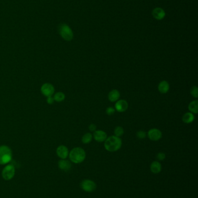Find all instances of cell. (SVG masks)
<instances>
[{
  "mask_svg": "<svg viewBox=\"0 0 198 198\" xmlns=\"http://www.w3.org/2000/svg\"><path fill=\"white\" fill-rule=\"evenodd\" d=\"M97 129V126L94 124H91L89 126V130L91 132H94Z\"/></svg>",
  "mask_w": 198,
  "mask_h": 198,
  "instance_id": "484cf974",
  "label": "cell"
},
{
  "mask_svg": "<svg viewBox=\"0 0 198 198\" xmlns=\"http://www.w3.org/2000/svg\"><path fill=\"white\" fill-rule=\"evenodd\" d=\"M59 33L60 36L67 41L73 39V33L70 27L66 24H61L59 26Z\"/></svg>",
  "mask_w": 198,
  "mask_h": 198,
  "instance_id": "277c9868",
  "label": "cell"
},
{
  "mask_svg": "<svg viewBox=\"0 0 198 198\" xmlns=\"http://www.w3.org/2000/svg\"><path fill=\"white\" fill-rule=\"evenodd\" d=\"M114 133L116 136L120 137L124 134V129L121 126H117L114 130Z\"/></svg>",
  "mask_w": 198,
  "mask_h": 198,
  "instance_id": "44dd1931",
  "label": "cell"
},
{
  "mask_svg": "<svg viewBox=\"0 0 198 198\" xmlns=\"http://www.w3.org/2000/svg\"><path fill=\"white\" fill-rule=\"evenodd\" d=\"M128 107V104L125 100H119L116 102L114 106V109L119 112L125 111Z\"/></svg>",
  "mask_w": 198,
  "mask_h": 198,
  "instance_id": "30bf717a",
  "label": "cell"
},
{
  "mask_svg": "<svg viewBox=\"0 0 198 198\" xmlns=\"http://www.w3.org/2000/svg\"><path fill=\"white\" fill-rule=\"evenodd\" d=\"M120 97V92L116 89H113L108 94V99L111 102H115L119 100Z\"/></svg>",
  "mask_w": 198,
  "mask_h": 198,
  "instance_id": "2e32d148",
  "label": "cell"
},
{
  "mask_svg": "<svg viewBox=\"0 0 198 198\" xmlns=\"http://www.w3.org/2000/svg\"><path fill=\"white\" fill-rule=\"evenodd\" d=\"M137 136L139 139H144L146 137V133L144 131L140 130L137 133Z\"/></svg>",
  "mask_w": 198,
  "mask_h": 198,
  "instance_id": "cb8c5ba5",
  "label": "cell"
},
{
  "mask_svg": "<svg viewBox=\"0 0 198 198\" xmlns=\"http://www.w3.org/2000/svg\"><path fill=\"white\" fill-rule=\"evenodd\" d=\"M156 158L160 161L163 160L166 158L165 153H163V152H159V153H158V155H157Z\"/></svg>",
  "mask_w": 198,
  "mask_h": 198,
  "instance_id": "d4e9b609",
  "label": "cell"
},
{
  "mask_svg": "<svg viewBox=\"0 0 198 198\" xmlns=\"http://www.w3.org/2000/svg\"><path fill=\"white\" fill-rule=\"evenodd\" d=\"M122 145L121 139L116 136H111L106 139L104 147L109 152H116L118 151Z\"/></svg>",
  "mask_w": 198,
  "mask_h": 198,
  "instance_id": "6da1fadb",
  "label": "cell"
},
{
  "mask_svg": "<svg viewBox=\"0 0 198 198\" xmlns=\"http://www.w3.org/2000/svg\"><path fill=\"white\" fill-rule=\"evenodd\" d=\"M153 17L158 20H162L165 16L166 13L165 11L160 8H156L153 9L152 12Z\"/></svg>",
  "mask_w": 198,
  "mask_h": 198,
  "instance_id": "7c38bea8",
  "label": "cell"
},
{
  "mask_svg": "<svg viewBox=\"0 0 198 198\" xmlns=\"http://www.w3.org/2000/svg\"><path fill=\"white\" fill-rule=\"evenodd\" d=\"M69 156L71 162L76 164H79L82 163L85 160L86 153L83 148L76 147L71 150Z\"/></svg>",
  "mask_w": 198,
  "mask_h": 198,
  "instance_id": "7a4b0ae2",
  "label": "cell"
},
{
  "mask_svg": "<svg viewBox=\"0 0 198 198\" xmlns=\"http://www.w3.org/2000/svg\"><path fill=\"white\" fill-rule=\"evenodd\" d=\"M80 186L81 189L87 192H92L97 188L96 183L91 180H84L81 184Z\"/></svg>",
  "mask_w": 198,
  "mask_h": 198,
  "instance_id": "8992f818",
  "label": "cell"
},
{
  "mask_svg": "<svg viewBox=\"0 0 198 198\" xmlns=\"http://www.w3.org/2000/svg\"><path fill=\"white\" fill-rule=\"evenodd\" d=\"M106 112L108 115H112L115 112V109L113 107H109L107 108V109L106 110Z\"/></svg>",
  "mask_w": 198,
  "mask_h": 198,
  "instance_id": "603a6c76",
  "label": "cell"
},
{
  "mask_svg": "<svg viewBox=\"0 0 198 198\" xmlns=\"http://www.w3.org/2000/svg\"><path fill=\"white\" fill-rule=\"evenodd\" d=\"M15 174V168L13 165H7L2 171V177L6 181L12 180Z\"/></svg>",
  "mask_w": 198,
  "mask_h": 198,
  "instance_id": "5b68a950",
  "label": "cell"
},
{
  "mask_svg": "<svg viewBox=\"0 0 198 198\" xmlns=\"http://www.w3.org/2000/svg\"><path fill=\"white\" fill-rule=\"evenodd\" d=\"M169 89H170L169 84L166 81H163L159 83L158 85V90L161 93L165 94L169 92Z\"/></svg>",
  "mask_w": 198,
  "mask_h": 198,
  "instance_id": "5bb4252c",
  "label": "cell"
},
{
  "mask_svg": "<svg viewBox=\"0 0 198 198\" xmlns=\"http://www.w3.org/2000/svg\"><path fill=\"white\" fill-rule=\"evenodd\" d=\"M58 167L60 169L63 171H69L72 167L71 163L66 159H61L58 162Z\"/></svg>",
  "mask_w": 198,
  "mask_h": 198,
  "instance_id": "4fadbf2b",
  "label": "cell"
},
{
  "mask_svg": "<svg viewBox=\"0 0 198 198\" xmlns=\"http://www.w3.org/2000/svg\"><path fill=\"white\" fill-rule=\"evenodd\" d=\"M148 136L149 139L152 141H158L162 138V133L158 129H152L149 130Z\"/></svg>",
  "mask_w": 198,
  "mask_h": 198,
  "instance_id": "ba28073f",
  "label": "cell"
},
{
  "mask_svg": "<svg viewBox=\"0 0 198 198\" xmlns=\"http://www.w3.org/2000/svg\"><path fill=\"white\" fill-rule=\"evenodd\" d=\"M151 171L154 174H158L162 171V165L158 161H153L150 166Z\"/></svg>",
  "mask_w": 198,
  "mask_h": 198,
  "instance_id": "9a60e30c",
  "label": "cell"
},
{
  "mask_svg": "<svg viewBox=\"0 0 198 198\" xmlns=\"http://www.w3.org/2000/svg\"><path fill=\"white\" fill-rule=\"evenodd\" d=\"M12 158V153L11 148L7 145L0 146V165L8 163Z\"/></svg>",
  "mask_w": 198,
  "mask_h": 198,
  "instance_id": "3957f363",
  "label": "cell"
},
{
  "mask_svg": "<svg viewBox=\"0 0 198 198\" xmlns=\"http://www.w3.org/2000/svg\"><path fill=\"white\" fill-rule=\"evenodd\" d=\"M56 154L61 159H66L69 156V150L65 145H60L56 149Z\"/></svg>",
  "mask_w": 198,
  "mask_h": 198,
  "instance_id": "9c48e42d",
  "label": "cell"
},
{
  "mask_svg": "<svg viewBox=\"0 0 198 198\" xmlns=\"http://www.w3.org/2000/svg\"><path fill=\"white\" fill-rule=\"evenodd\" d=\"M92 139L93 135L91 134V133H87L83 136L81 141L84 144H88L92 141Z\"/></svg>",
  "mask_w": 198,
  "mask_h": 198,
  "instance_id": "d6986e66",
  "label": "cell"
},
{
  "mask_svg": "<svg viewBox=\"0 0 198 198\" xmlns=\"http://www.w3.org/2000/svg\"><path fill=\"white\" fill-rule=\"evenodd\" d=\"M41 91L44 96L48 97L53 96L55 92V89L52 84L46 83L42 85L41 87Z\"/></svg>",
  "mask_w": 198,
  "mask_h": 198,
  "instance_id": "52a82bcc",
  "label": "cell"
},
{
  "mask_svg": "<svg viewBox=\"0 0 198 198\" xmlns=\"http://www.w3.org/2000/svg\"><path fill=\"white\" fill-rule=\"evenodd\" d=\"M191 94L195 98L198 97V88L196 86H192L191 89Z\"/></svg>",
  "mask_w": 198,
  "mask_h": 198,
  "instance_id": "7402d4cb",
  "label": "cell"
},
{
  "mask_svg": "<svg viewBox=\"0 0 198 198\" xmlns=\"http://www.w3.org/2000/svg\"><path fill=\"white\" fill-rule=\"evenodd\" d=\"M46 101L49 104H52L54 102V99L52 96H50V97H48V99L46 100Z\"/></svg>",
  "mask_w": 198,
  "mask_h": 198,
  "instance_id": "4316f807",
  "label": "cell"
},
{
  "mask_svg": "<svg viewBox=\"0 0 198 198\" xmlns=\"http://www.w3.org/2000/svg\"><path fill=\"white\" fill-rule=\"evenodd\" d=\"M195 119V116L192 112H186L183 117V121L185 124H191Z\"/></svg>",
  "mask_w": 198,
  "mask_h": 198,
  "instance_id": "e0dca14e",
  "label": "cell"
},
{
  "mask_svg": "<svg viewBox=\"0 0 198 198\" xmlns=\"http://www.w3.org/2000/svg\"><path fill=\"white\" fill-rule=\"evenodd\" d=\"M65 99V94L61 92L56 93L54 95V97H53L54 101H56L57 102H61V101H63Z\"/></svg>",
  "mask_w": 198,
  "mask_h": 198,
  "instance_id": "ffe728a7",
  "label": "cell"
},
{
  "mask_svg": "<svg viewBox=\"0 0 198 198\" xmlns=\"http://www.w3.org/2000/svg\"><path fill=\"white\" fill-rule=\"evenodd\" d=\"M188 109L192 114H196L198 112V100H194L191 102L188 106Z\"/></svg>",
  "mask_w": 198,
  "mask_h": 198,
  "instance_id": "ac0fdd59",
  "label": "cell"
},
{
  "mask_svg": "<svg viewBox=\"0 0 198 198\" xmlns=\"http://www.w3.org/2000/svg\"><path fill=\"white\" fill-rule=\"evenodd\" d=\"M93 137L95 140H96L97 142L102 143L105 141L106 139H107V134L104 131L98 130L94 131Z\"/></svg>",
  "mask_w": 198,
  "mask_h": 198,
  "instance_id": "8fae6325",
  "label": "cell"
}]
</instances>
